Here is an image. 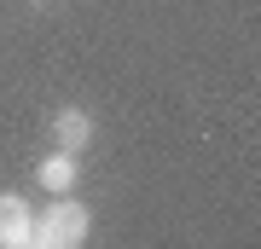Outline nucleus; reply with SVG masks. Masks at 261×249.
Instances as JSON below:
<instances>
[{
  "mask_svg": "<svg viewBox=\"0 0 261 249\" xmlns=\"http://www.w3.org/2000/svg\"><path fill=\"white\" fill-rule=\"evenodd\" d=\"M87 232H93V209L64 191V197H53L47 214H35V232H29L23 249H82Z\"/></svg>",
  "mask_w": 261,
  "mask_h": 249,
  "instance_id": "1",
  "label": "nucleus"
},
{
  "mask_svg": "<svg viewBox=\"0 0 261 249\" xmlns=\"http://www.w3.org/2000/svg\"><path fill=\"white\" fill-rule=\"evenodd\" d=\"M53 139H58V151L82 157V151L93 145V110H82V104H64V110L53 116Z\"/></svg>",
  "mask_w": 261,
  "mask_h": 249,
  "instance_id": "2",
  "label": "nucleus"
},
{
  "mask_svg": "<svg viewBox=\"0 0 261 249\" xmlns=\"http://www.w3.org/2000/svg\"><path fill=\"white\" fill-rule=\"evenodd\" d=\"M29 232H35V214L18 191H0V249H23Z\"/></svg>",
  "mask_w": 261,
  "mask_h": 249,
  "instance_id": "3",
  "label": "nucleus"
},
{
  "mask_svg": "<svg viewBox=\"0 0 261 249\" xmlns=\"http://www.w3.org/2000/svg\"><path fill=\"white\" fill-rule=\"evenodd\" d=\"M75 174H82V168H75V157H70V151H53V157H47V162L35 168V180L47 185L53 197H64L70 185H75Z\"/></svg>",
  "mask_w": 261,
  "mask_h": 249,
  "instance_id": "4",
  "label": "nucleus"
}]
</instances>
